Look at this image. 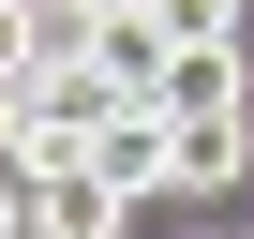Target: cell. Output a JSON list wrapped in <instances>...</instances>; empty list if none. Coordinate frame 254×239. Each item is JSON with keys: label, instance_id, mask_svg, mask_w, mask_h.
Returning a JSON list of instances; mask_svg holds the SVG:
<instances>
[{"label": "cell", "instance_id": "1", "mask_svg": "<svg viewBox=\"0 0 254 239\" xmlns=\"http://www.w3.org/2000/svg\"><path fill=\"white\" fill-rule=\"evenodd\" d=\"M150 120H254V60H239V45H165Z\"/></svg>", "mask_w": 254, "mask_h": 239}, {"label": "cell", "instance_id": "2", "mask_svg": "<svg viewBox=\"0 0 254 239\" xmlns=\"http://www.w3.org/2000/svg\"><path fill=\"white\" fill-rule=\"evenodd\" d=\"M165 179H180V194L254 179V120H165Z\"/></svg>", "mask_w": 254, "mask_h": 239}, {"label": "cell", "instance_id": "3", "mask_svg": "<svg viewBox=\"0 0 254 239\" xmlns=\"http://www.w3.org/2000/svg\"><path fill=\"white\" fill-rule=\"evenodd\" d=\"M90 179H105L120 209H135V194H165V120H150V105H120L105 135H90Z\"/></svg>", "mask_w": 254, "mask_h": 239}, {"label": "cell", "instance_id": "4", "mask_svg": "<svg viewBox=\"0 0 254 239\" xmlns=\"http://www.w3.org/2000/svg\"><path fill=\"white\" fill-rule=\"evenodd\" d=\"M90 75H105V105H150V75H165V30H150V15H105V30H90Z\"/></svg>", "mask_w": 254, "mask_h": 239}, {"label": "cell", "instance_id": "5", "mask_svg": "<svg viewBox=\"0 0 254 239\" xmlns=\"http://www.w3.org/2000/svg\"><path fill=\"white\" fill-rule=\"evenodd\" d=\"M165 45H239V0H135Z\"/></svg>", "mask_w": 254, "mask_h": 239}, {"label": "cell", "instance_id": "6", "mask_svg": "<svg viewBox=\"0 0 254 239\" xmlns=\"http://www.w3.org/2000/svg\"><path fill=\"white\" fill-rule=\"evenodd\" d=\"M30 15H45V60H90V30L135 15V0H30Z\"/></svg>", "mask_w": 254, "mask_h": 239}, {"label": "cell", "instance_id": "7", "mask_svg": "<svg viewBox=\"0 0 254 239\" xmlns=\"http://www.w3.org/2000/svg\"><path fill=\"white\" fill-rule=\"evenodd\" d=\"M30 60H45V15H30V0H0V90H15Z\"/></svg>", "mask_w": 254, "mask_h": 239}, {"label": "cell", "instance_id": "8", "mask_svg": "<svg viewBox=\"0 0 254 239\" xmlns=\"http://www.w3.org/2000/svg\"><path fill=\"white\" fill-rule=\"evenodd\" d=\"M0 239H30V179H15V165H0Z\"/></svg>", "mask_w": 254, "mask_h": 239}, {"label": "cell", "instance_id": "9", "mask_svg": "<svg viewBox=\"0 0 254 239\" xmlns=\"http://www.w3.org/2000/svg\"><path fill=\"white\" fill-rule=\"evenodd\" d=\"M0 150H15V90H0Z\"/></svg>", "mask_w": 254, "mask_h": 239}, {"label": "cell", "instance_id": "10", "mask_svg": "<svg viewBox=\"0 0 254 239\" xmlns=\"http://www.w3.org/2000/svg\"><path fill=\"white\" fill-rule=\"evenodd\" d=\"M239 239H254V224H239Z\"/></svg>", "mask_w": 254, "mask_h": 239}]
</instances>
